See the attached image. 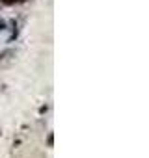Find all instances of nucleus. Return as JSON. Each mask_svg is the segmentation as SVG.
Masks as SVG:
<instances>
[{
	"label": "nucleus",
	"instance_id": "1",
	"mask_svg": "<svg viewBox=\"0 0 149 158\" xmlns=\"http://www.w3.org/2000/svg\"><path fill=\"white\" fill-rule=\"evenodd\" d=\"M47 143L52 147V143H54V136H52V134H49V138H47Z\"/></svg>",
	"mask_w": 149,
	"mask_h": 158
},
{
	"label": "nucleus",
	"instance_id": "2",
	"mask_svg": "<svg viewBox=\"0 0 149 158\" xmlns=\"http://www.w3.org/2000/svg\"><path fill=\"white\" fill-rule=\"evenodd\" d=\"M2 2H4V4H8V6H10V4H15V2H19V0H2Z\"/></svg>",
	"mask_w": 149,
	"mask_h": 158
},
{
	"label": "nucleus",
	"instance_id": "3",
	"mask_svg": "<svg viewBox=\"0 0 149 158\" xmlns=\"http://www.w3.org/2000/svg\"><path fill=\"white\" fill-rule=\"evenodd\" d=\"M0 30H4V23L2 21H0Z\"/></svg>",
	"mask_w": 149,
	"mask_h": 158
},
{
	"label": "nucleus",
	"instance_id": "4",
	"mask_svg": "<svg viewBox=\"0 0 149 158\" xmlns=\"http://www.w3.org/2000/svg\"><path fill=\"white\" fill-rule=\"evenodd\" d=\"M19 2H24V0H19Z\"/></svg>",
	"mask_w": 149,
	"mask_h": 158
}]
</instances>
